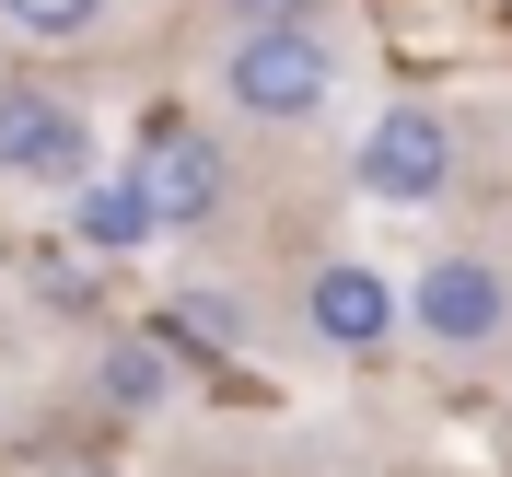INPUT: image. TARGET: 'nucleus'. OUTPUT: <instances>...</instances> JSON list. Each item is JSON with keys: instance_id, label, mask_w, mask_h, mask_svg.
<instances>
[{"instance_id": "nucleus-1", "label": "nucleus", "mask_w": 512, "mask_h": 477, "mask_svg": "<svg viewBox=\"0 0 512 477\" xmlns=\"http://www.w3.org/2000/svg\"><path fill=\"white\" fill-rule=\"evenodd\" d=\"M0 187H94V117L59 105L47 82H0Z\"/></svg>"}, {"instance_id": "nucleus-2", "label": "nucleus", "mask_w": 512, "mask_h": 477, "mask_svg": "<svg viewBox=\"0 0 512 477\" xmlns=\"http://www.w3.org/2000/svg\"><path fill=\"white\" fill-rule=\"evenodd\" d=\"M222 94L268 128H303L326 94H338V47L326 35H233L222 47Z\"/></svg>"}, {"instance_id": "nucleus-3", "label": "nucleus", "mask_w": 512, "mask_h": 477, "mask_svg": "<svg viewBox=\"0 0 512 477\" xmlns=\"http://www.w3.org/2000/svg\"><path fill=\"white\" fill-rule=\"evenodd\" d=\"M443 187H454V128L431 117V105H384L373 140H361V198H384V210H431Z\"/></svg>"}, {"instance_id": "nucleus-4", "label": "nucleus", "mask_w": 512, "mask_h": 477, "mask_svg": "<svg viewBox=\"0 0 512 477\" xmlns=\"http://www.w3.org/2000/svg\"><path fill=\"white\" fill-rule=\"evenodd\" d=\"M408 315H419L431 350H489V338L512 326V280L489 268V256H431L419 291H408Z\"/></svg>"}, {"instance_id": "nucleus-5", "label": "nucleus", "mask_w": 512, "mask_h": 477, "mask_svg": "<svg viewBox=\"0 0 512 477\" xmlns=\"http://www.w3.org/2000/svg\"><path fill=\"white\" fill-rule=\"evenodd\" d=\"M128 187H140L152 233H187V222H210V210H222L233 163H222V140H198V128H163V140H140V163H128Z\"/></svg>"}, {"instance_id": "nucleus-6", "label": "nucleus", "mask_w": 512, "mask_h": 477, "mask_svg": "<svg viewBox=\"0 0 512 477\" xmlns=\"http://www.w3.org/2000/svg\"><path fill=\"white\" fill-rule=\"evenodd\" d=\"M303 326H315L326 350H384V338H396V291H384V268H361V256L315 268V280H303Z\"/></svg>"}, {"instance_id": "nucleus-7", "label": "nucleus", "mask_w": 512, "mask_h": 477, "mask_svg": "<svg viewBox=\"0 0 512 477\" xmlns=\"http://www.w3.org/2000/svg\"><path fill=\"white\" fill-rule=\"evenodd\" d=\"M94 384H105V408H163V396H175V350H163V338H105Z\"/></svg>"}, {"instance_id": "nucleus-8", "label": "nucleus", "mask_w": 512, "mask_h": 477, "mask_svg": "<svg viewBox=\"0 0 512 477\" xmlns=\"http://www.w3.org/2000/svg\"><path fill=\"white\" fill-rule=\"evenodd\" d=\"M82 245H94V256H140V245H152V210H140L128 175H117V187H82Z\"/></svg>"}, {"instance_id": "nucleus-9", "label": "nucleus", "mask_w": 512, "mask_h": 477, "mask_svg": "<svg viewBox=\"0 0 512 477\" xmlns=\"http://www.w3.org/2000/svg\"><path fill=\"white\" fill-rule=\"evenodd\" d=\"M0 24L59 47V35H94V24H105V0H0Z\"/></svg>"}, {"instance_id": "nucleus-10", "label": "nucleus", "mask_w": 512, "mask_h": 477, "mask_svg": "<svg viewBox=\"0 0 512 477\" xmlns=\"http://www.w3.org/2000/svg\"><path fill=\"white\" fill-rule=\"evenodd\" d=\"M175 326H187L198 350H245V326H233V303H222V291H187V303H175Z\"/></svg>"}, {"instance_id": "nucleus-11", "label": "nucleus", "mask_w": 512, "mask_h": 477, "mask_svg": "<svg viewBox=\"0 0 512 477\" xmlns=\"http://www.w3.org/2000/svg\"><path fill=\"white\" fill-rule=\"evenodd\" d=\"M233 35H315V0H222Z\"/></svg>"}]
</instances>
